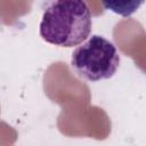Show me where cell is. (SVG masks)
Wrapping results in <instances>:
<instances>
[{"label":"cell","mask_w":146,"mask_h":146,"mask_svg":"<svg viewBox=\"0 0 146 146\" xmlns=\"http://www.w3.org/2000/svg\"><path fill=\"white\" fill-rule=\"evenodd\" d=\"M91 26V13L84 1L60 0L46 8L39 32L51 44L74 47L89 36Z\"/></svg>","instance_id":"1"},{"label":"cell","mask_w":146,"mask_h":146,"mask_svg":"<svg viewBox=\"0 0 146 146\" xmlns=\"http://www.w3.org/2000/svg\"><path fill=\"white\" fill-rule=\"evenodd\" d=\"M120 64V55L113 42L94 34L79 46L71 56L75 73L88 81H100L112 78Z\"/></svg>","instance_id":"2"}]
</instances>
